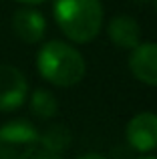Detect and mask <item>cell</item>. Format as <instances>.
Segmentation results:
<instances>
[{
	"instance_id": "1",
	"label": "cell",
	"mask_w": 157,
	"mask_h": 159,
	"mask_svg": "<svg viewBox=\"0 0 157 159\" xmlns=\"http://www.w3.org/2000/svg\"><path fill=\"white\" fill-rule=\"evenodd\" d=\"M52 12L61 32L77 44L91 43L101 32V0H55Z\"/></svg>"
},
{
	"instance_id": "2",
	"label": "cell",
	"mask_w": 157,
	"mask_h": 159,
	"mask_svg": "<svg viewBox=\"0 0 157 159\" xmlns=\"http://www.w3.org/2000/svg\"><path fill=\"white\" fill-rule=\"evenodd\" d=\"M36 69L44 81L67 89L83 81L87 65L83 54L69 43L48 40L36 54Z\"/></svg>"
},
{
	"instance_id": "3",
	"label": "cell",
	"mask_w": 157,
	"mask_h": 159,
	"mask_svg": "<svg viewBox=\"0 0 157 159\" xmlns=\"http://www.w3.org/2000/svg\"><path fill=\"white\" fill-rule=\"evenodd\" d=\"M40 133L26 119L8 121L0 127V159H30L38 149Z\"/></svg>"
},
{
	"instance_id": "4",
	"label": "cell",
	"mask_w": 157,
	"mask_h": 159,
	"mask_svg": "<svg viewBox=\"0 0 157 159\" xmlns=\"http://www.w3.org/2000/svg\"><path fill=\"white\" fill-rule=\"evenodd\" d=\"M28 97V81L16 66L0 62V111L10 113L22 107Z\"/></svg>"
},
{
	"instance_id": "5",
	"label": "cell",
	"mask_w": 157,
	"mask_h": 159,
	"mask_svg": "<svg viewBox=\"0 0 157 159\" xmlns=\"http://www.w3.org/2000/svg\"><path fill=\"white\" fill-rule=\"evenodd\" d=\"M127 143L141 153H149L157 149V115L149 111L137 113L131 117V121L125 127Z\"/></svg>"
},
{
	"instance_id": "6",
	"label": "cell",
	"mask_w": 157,
	"mask_h": 159,
	"mask_svg": "<svg viewBox=\"0 0 157 159\" xmlns=\"http://www.w3.org/2000/svg\"><path fill=\"white\" fill-rule=\"evenodd\" d=\"M129 69L139 83L157 87V43H139L131 48Z\"/></svg>"
},
{
	"instance_id": "7",
	"label": "cell",
	"mask_w": 157,
	"mask_h": 159,
	"mask_svg": "<svg viewBox=\"0 0 157 159\" xmlns=\"http://www.w3.org/2000/svg\"><path fill=\"white\" fill-rule=\"evenodd\" d=\"M12 30L22 43L26 44H36L44 39L47 32V20L38 10H34L32 6L20 8L12 16Z\"/></svg>"
},
{
	"instance_id": "8",
	"label": "cell",
	"mask_w": 157,
	"mask_h": 159,
	"mask_svg": "<svg viewBox=\"0 0 157 159\" xmlns=\"http://www.w3.org/2000/svg\"><path fill=\"white\" fill-rule=\"evenodd\" d=\"M107 32H109V39L119 48H133L141 40L139 22L127 14H119L115 18H111L109 26H107Z\"/></svg>"
},
{
	"instance_id": "9",
	"label": "cell",
	"mask_w": 157,
	"mask_h": 159,
	"mask_svg": "<svg viewBox=\"0 0 157 159\" xmlns=\"http://www.w3.org/2000/svg\"><path fill=\"white\" fill-rule=\"evenodd\" d=\"M71 141H73V133L69 131L67 125H52L38 137V147L55 153H63L69 149Z\"/></svg>"
},
{
	"instance_id": "10",
	"label": "cell",
	"mask_w": 157,
	"mask_h": 159,
	"mask_svg": "<svg viewBox=\"0 0 157 159\" xmlns=\"http://www.w3.org/2000/svg\"><path fill=\"white\" fill-rule=\"evenodd\" d=\"M30 111L38 119H52L59 111V101L47 89H36L30 95Z\"/></svg>"
},
{
	"instance_id": "11",
	"label": "cell",
	"mask_w": 157,
	"mask_h": 159,
	"mask_svg": "<svg viewBox=\"0 0 157 159\" xmlns=\"http://www.w3.org/2000/svg\"><path fill=\"white\" fill-rule=\"evenodd\" d=\"M30 159H63V157H61V153H55V151H48V149L38 147L30 155Z\"/></svg>"
},
{
	"instance_id": "12",
	"label": "cell",
	"mask_w": 157,
	"mask_h": 159,
	"mask_svg": "<svg viewBox=\"0 0 157 159\" xmlns=\"http://www.w3.org/2000/svg\"><path fill=\"white\" fill-rule=\"evenodd\" d=\"M16 2H20V4H26V6H38V4L47 2V0H16Z\"/></svg>"
},
{
	"instance_id": "13",
	"label": "cell",
	"mask_w": 157,
	"mask_h": 159,
	"mask_svg": "<svg viewBox=\"0 0 157 159\" xmlns=\"http://www.w3.org/2000/svg\"><path fill=\"white\" fill-rule=\"evenodd\" d=\"M77 159H107L105 155H101V153H87V155H81Z\"/></svg>"
},
{
	"instance_id": "14",
	"label": "cell",
	"mask_w": 157,
	"mask_h": 159,
	"mask_svg": "<svg viewBox=\"0 0 157 159\" xmlns=\"http://www.w3.org/2000/svg\"><path fill=\"white\" fill-rule=\"evenodd\" d=\"M131 2H137V4H145V2H149V0H131Z\"/></svg>"
},
{
	"instance_id": "15",
	"label": "cell",
	"mask_w": 157,
	"mask_h": 159,
	"mask_svg": "<svg viewBox=\"0 0 157 159\" xmlns=\"http://www.w3.org/2000/svg\"><path fill=\"white\" fill-rule=\"evenodd\" d=\"M141 159H157V157H141Z\"/></svg>"
},
{
	"instance_id": "16",
	"label": "cell",
	"mask_w": 157,
	"mask_h": 159,
	"mask_svg": "<svg viewBox=\"0 0 157 159\" xmlns=\"http://www.w3.org/2000/svg\"><path fill=\"white\" fill-rule=\"evenodd\" d=\"M153 2H155V10H157V0H153Z\"/></svg>"
}]
</instances>
